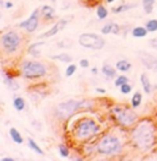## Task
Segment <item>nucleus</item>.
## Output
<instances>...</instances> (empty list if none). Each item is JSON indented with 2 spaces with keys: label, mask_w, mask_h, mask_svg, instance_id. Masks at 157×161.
<instances>
[{
  "label": "nucleus",
  "mask_w": 157,
  "mask_h": 161,
  "mask_svg": "<svg viewBox=\"0 0 157 161\" xmlns=\"http://www.w3.org/2000/svg\"><path fill=\"white\" fill-rule=\"evenodd\" d=\"M119 89H120V92L123 95H128L131 92V85L129 82H125V84H123L122 86H119Z\"/></svg>",
  "instance_id": "obj_30"
},
{
  "label": "nucleus",
  "mask_w": 157,
  "mask_h": 161,
  "mask_svg": "<svg viewBox=\"0 0 157 161\" xmlns=\"http://www.w3.org/2000/svg\"><path fill=\"white\" fill-rule=\"evenodd\" d=\"M101 32L103 35H108V33H112V35H119L120 32V27L118 24H114V22H109V24H106L105 26L102 27Z\"/></svg>",
  "instance_id": "obj_12"
},
{
  "label": "nucleus",
  "mask_w": 157,
  "mask_h": 161,
  "mask_svg": "<svg viewBox=\"0 0 157 161\" xmlns=\"http://www.w3.org/2000/svg\"><path fill=\"white\" fill-rule=\"evenodd\" d=\"M21 73H22V76L26 79H37L47 74V68L39 62L26 60L21 65Z\"/></svg>",
  "instance_id": "obj_4"
},
{
  "label": "nucleus",
  "mask_w": 157,
  "mask_h": 161,
  "mask_svg": "<svg viewBox=\"0 0 157 161\" xmlns=\"http://www.w3.org/2000/svg\"><path fill=\"white\" fill-rule=\"evenodd\" d=\"M59 153H60V155L63 156V158H68L69 156V148L68 147H65L64 144H60L59 145Z\"/></svg>",
  "instance_id": "obj_32"
},
{
  "label": "nucleus",
  "mask_w": 157,
  "mask_h": 161,
  "mask_svg": "<svg viewBox=\"0 0 157 161\" xmlns=\"http://www.w3.org/2000/svg\"><path fill=\"white\" fill-rule=\"evenodd\" d=\"M10 136H11L14 143H16V144H20V145H21V144L24 143L22 135L20 134V132H19L16 128H10Z\"/></svg>",
  "instance_id": "obj_19"
},
{
  "label": "nucleus",
  "mask_w": 157,
  "mask_h": 161,
  "mask_svg": "<svg viewBox=\"0 0 157 161\" xmlns=\"http://www.w3.org/2000/svg\"><path fill=\"white\" fill-rule=\"evenodd\" d=\"M102 74L105 75L107 79H114L117 76V73H116V69L109 65V64H105L102 67Z\"/></svg>",
  "instance_id": "obj_14"
},
{
  "label": "nucleus",
  "mask_w": 157,
  "mask_h": 161,
  "mask_svg": "<svg viewBox=\"0 0 157 161\" xmlns=\"http://www.w3.org/2000/svg\"><path fill=\"white\" fill-rule=\"evenodd\" d=\"M43 44V42H39V43H33L30 48H28V51H30V53H32V55H35V57H38L39 55V51H37L36 48L39 47V46H42Z\"/></svg>",
  "instance_id": "obj_29"
},
{
  "label": "nucleus",
  "mask_w": 157,
  "mask_h": 161,
  "mask_svg": "<svg viewBox=\"0 0 157 161\" xmlns=\"http://www.w3.org/2000/svg\"><path fill=\"white\" fill-rule=\"evenodd\" d=\"M78 43L84 48L100 51L105 47L106 41L102 36H100L97 33H82L78 37Z\"/></svg>",
  "instance_id": "obj_6"
},
{
  "label": "nucleus",
  "mask_w": 157,
  "mask_h": 161,
  "mask_svg": "<svg viewBox=\"0 0 157 161\" xmlns=\"http://www.w3.org/2000/svg\"><path fill=\"white\" fill-rule=\"evenodd\" d=\"M133 8H135V4H131V5H120L118 8L113 9V13H123V11H127V10H130Z\"/></svg>",
  "instance_id": "obj_27"
},
{
  "label": "nucleus",
  "mask_w": 157,
  "mask_h": 161,
  "mask_svg": "<svg viewBox=\"0 0 157 161\" xmlns=\"http://www.w3.org/2000/svg\"><path fill=\"white\" fill-rule=\"evenodd\" d=\"M14 108L16 109V111H19V112H21V111H24L25 109V106H26V102H25V100L22 98V97H15L14 98Z\"/></svg>",
  "instance_id": "obj_20"
},
{
  "label": "nucleus",
  "mask_w": 157,
  "mask_h": 161,
  "mask_svg": "<svg viewBox=\"0 0 157 161\" xmlns=\"http://www.w3.org/2000/svg\"><path fill=\"white\" fill-rule=\"evenodd\" d=\"M76 69H78V67L75 65V64H69V67L66 68L65 70V76H71V75H74L75 74V71H76Z\"/></svg>",
  "instance_id": "obj_31"
},
{
  "label": "nucleus",
  "mask_w": 157,
  "mask_h": 161,
  "mask_svg": "<svg viewBox=\"0 0 157 161\" xmlns=\"http://www.w3.org/2000/svg\"><path fill=\"white\" fill-rule=\"evenodd\" d=\"M3 76H4V81H5L6 86H8L10 90H17V89L20 87V86H19V84H17V82L11 78V75H9V74L4 73V74H3Z\"/></svg>",
  "instance_id": "obj_16"
},
{
  "label": "nucleus",
  "mask_w": 157,
  "mask_h": 161,
  "mask_svg": "<svg viewBox=\"0 0 157 161\" xmlns=\"http://www.w3.org/2000/svg\"><path fill=\"white\" fill-rule=\"evenodd\" d=\"M53 59L59 60V62H63V63H71V62H73V57L68 53L57 54V55H54V57H53Z\"/></svg>",
  "instance_id": "obj_22"
},
{
  "label": "nucleus",
  "mask_w": 157,
  "mask_h": 161,
  "mask_svg": "<svg viewBox=\"0 0 157 161\" xmlns=\"http://www.w3.org/2000/svg\"><path fill=\"white\" fill-rule=\"evenodd\" d=\"M112 114L116 118V121L123 127H131L138 121V114L134 111H131L129 108L122 107V106H117L113 108Z\"/></svg>",
  "instance_id": "obj_5"
},
{
  "label": "nucleus",
  "mask_w": 157,
  "mask_h": 161,
  "mask_svg": "<svg viewBox=\"0 0 157 161\" xmlns=\"http://www.w3.org/2000/svg\"><path fill=\"white\" fill-rule=\"evenodd\" d=\"M6 9H11L13 8V3L11 1H8V3H5V5H4Z\"/></svg>",
  "instance_id": "obj_35"
},
{
  "label": "nucleus",
  "mask_w": 157,
  "mask_h": 161,
  "mask_svg": "<svg viewBox=\"0 0 157 161\" xmlns=\"http://www.w3.org/2000/svg\"><path fill=\"white\" fill-rule=\"evenodd\" d=\"M125 82H129V79L125 75H119L118 78H116V80H114V85L118 87V86H122Z\"/></svg>",
  "instance_id": "obj_28"
},
{
  "label": "nucleus",
  "mask_w": 157,
  "mask_h": 161,
  "mask_svg": "<svg viewBox=\"0 0 157 161\" xmlns=\"http://www.w3.org/2000/svg\"><path fill=\"white\" fill-rule=\"evenodd\" d=\"M39 15H41V10L39 9H36L33 13L31 14V16L26 19L25 21H21L17 26L20 28H25L27 32L32 33L35 32L39 26Z\"/></svg>",
  "instance_id": "obj_9"
},
{
  "label": "nucleus",
  "mask_w": 157,
  "mask_h": 161,
  "mask_svg": "<svg viewBox=\"0 0 157 161\" xmlns=\"http://www.w3.org/2000/svg\"><path fill=\"white\" fill-rule=\"evenodd\" d=\"M92 74H97V68H92Z\"/></svg>",
  "instance_id": "obj_38"
},
{
  "label": "nucleus",
  "mask_w": 157,
  "mask_h": 161,
  "mask_svg": "<svg viewBox=\"0 0 157 161\" xmlns=\"http://www.w3.org/2000/svg\"><path fill=\"white\" fill-rule=\"evenodd\" d=\"M81 106H82L81 102L75 101V100H69V101H65V102H62V103L57 107V112H58L59 117H62V118H68V117H70L71 114H74Z\"/></svg>",
  "instance_id": "obj_8"
},
{
  "label": "nucleus",
  "mask_w": 157,
  "mask_h": 161,
  "mask_svg": "<svg viewBox=\"0 0 157 161\" xmlns=\"http://www.w3.org/2000/svg\"><path fill=\"white\" fill-rule=\"evenodd\" d=\"M78 65L81 68H89L90 62H89V59H81V60L78 62Z\"/></svg>",
  "instance_id": "obj_33"
},
{
  "label": "nucleus",
  "mask_w": 157,
  "mask_h": 161,
  "mask_svg": "<svg viewBox=\"0 0 157 161\" xmlns=\"http://www.w3.org/2000/svg\"><path fill=\"white\" fill-rule=\"evenodd\" d=\"M106 1H107V3H114L116 0H106Z\"/></svg>",
  "instance_id": "obj_39"
},
{
  "label": "nucleus",
  "mask_w": 157,
  "mask_h": 161,
  "mask_svg": "<svg viewBox=\"0 0 157 161\" xmlns=\"http://www.w3.org/2000/svg\"><path fill=\"white\" fill-rule=\"evenodd\" d=\"M41 15L46 19V20H53L55 17V13H54V9L49 5H44L41 8Z\"/></svg>",
  "instance_id": "obj_13"
},
{
  "label": "nucleus",
  "mask_w": 157,
  "mask_h": 161,
  "mask_svg": "<svg viewBox=\"0 0 157 161\" xmlns=\"http://www.w3.org/2000/svg\"><path fill=\"white\" fill-rule=\"evenodd\" d=\"M141 102H143V95H141V92L136 91L131 97V106L134 108H138L141 105Z\"/></svg>",
  "instance_id": "obj_21"
},
{
  "label": "nucleus",
  "mask_w": 157,
  "mask_h": 161,
  "mask_svg": "<svg viewBox=\"0 0 157 161\" xmlns=\"http://www.w3.org/2000/svg\"><path fill=\"white\" fill-rule=\"evenodd\" d=\"M14 159L11 158V156H6V158H3L1 159V161H13Z\"/></svg>",
  "instance_id": "obj_37"
},
{
  "label": "nucleus",
  "mask_w": 157,
  "mask_h": 161,
  "mask_svg": "<svg viewBox=\"0 0 157 161\" xmlns=\"http://www.w3.org/2000/svg\"><path fill=\"white\" fill-rule=\"evenodd\" d=\"M149 43H150V46H151L152 48L157 49V37H155V38H151V40L149 41Z\"/></svg>",
  "instance_id": "obj_34"
},
{
  "label": "nucleus",
  "mask_w": 157,
  "mask_h": 161,
  "mask_svg": "<svg viewBox=\"0 0 157 161\" xmlns=\"http://www.w3.org/2000/svg\"><path fill=\"white\" fill-rule=\"evenodd\" d=\"M100 132V125L91 118H82L76 123L74 135L78 140H86Z\"/></svg>",
  "instance_id": "obj_2"
},
{
  "label": "nucleus",
  "mask_w": 157,
  "mask_h": 161,
  "mask_svg": "<svg viewBox=\"0 0 157 161\" xmlns=\"http://www.w3.org/2000/svg\"><path fill=\"white\" fill-rule=\"evenodd\" d=\"M97 153L101 155H117L122 151V142L118 136H114L112 134L105 135L97 144Z\"/></svg>",
  "instance_id": "obj_3"
},
{
  "label": "nucleus",
  "mask_w": 157,
  "mask_h": 161,
  "mask_svg": "<svg viewBox=\"0 0 157 161\" xmlns=\"http://www.w3.org/2000/svg\"><path fill=\"white\" fill-rule=\"evenodd\" d=\"M96 91H97V92H100V94H106V90L105 89H101V87H97V89H96Z\"/></svg>",
  "instance_id": "obj_36"
},
{
  "label": "nucleus",
  "mask_w": 157,
  "mask_h": 161,
  "mask_svg": "<svg viewBox=\"0 0 157 161\" xmlns=\"http://www.w3.org/2000/svg\"><path fill=\"white\" fill-rule=\"evenodd\" d=\"M147 32H149V31L146 30V27L138 26L133 28L131 35H133V37H135V38H143V37H145V36L147 35Z\"/></svg>",
  "instance_id": "obj_17"
},
{
  "label": "nucleus",
  "mask_w": 157,
  "mask_h": 161,
  "mask_svg": "<svg viewBox=\"0 0 157 161\" xmlns=\"http://www.w3.org/2000/svg\"><path fill=\"white\" fill-rule=\"evenodd\" d=\"M156 0H143V6L146 14H151L154 10V3Z\"/></svg>",
  "instance_id": "obj_24"
},
{
  "label": "nucleus",
  "mask_w": 157,
  "mask_h": 161,
  "mask_svg": "<svg viewBox=\"0 0 157 161\" xmlns=\"http://www.w3.org/2000/svg\"><path fill=\"white\" fill-rule=\"evenodd\" d=\"M97 17L100 19V20H105L106 17L108 16V10L106 9L105 5H100L98 8H97Z\"/></svg>",
  "instance_id": "obj_25"
},
{
  "label": "nucleus",
  "mask_w": 157,
  "mask_h": 161,
  "mask_svg": "<svg viewBox=\"0 0 157 161\" xmlns=\"http://www.w3.org/2000/svg\"><path fill=\"white\" fill-rule=\"evenodd\" d=\"M140 81H141V85H143V89H144L145 92H146V94H151V89H152V86H151L150 79H149V76H147L146 73H143V74H141Z\"/></svg>",
  "instance_id": "obj_15"
},
{
  "label": "nucleus",
  "mask_w": 157,
  "mask_h": 161,
  "mask_svg": "<svg viewBox=\"0 0 157 161\" xmlns=\"http://www.w3.org/2000/svg\"><path fill=\"white\" fill-rule=\"evenodd\" d=\"M145 27L149 32H156L157 31V20H149L146 24H145Z\"/></svg>",
  "instance_id": "obj_26"
},
{
  "label": "nucleus",
  "mask_w": 157,
  "mask_h": 161,
  "mask_svg": "<svg viewBox=\"0 0 157 161\" xmlns=\"http://www.w3.org/2000/svg\"><path fill=\"white\" fill-rule=\"evenodd\" d=\"M131 140L140 150H150L156 143V128L154 123L149 121L139 123L131 133Z\"/></svg>",
  "instance_id": "obj_1"
},
{
  "label": "nucleus",
  "mask_w": 157,
  "mask_h": 161,
  "mask_svg": "<svg viewBox=\"0 0 157 161\" xmlns=\"http://www.w3.org/2000/svg\"><path fill=\"white\" fill-rule=\"evenodd\" d=\"M0 44L1 48L5 53L10 54L14 53L19 49V47L21 46V37L19 36L17 32L15 31H9L6 33H4L0 38Z\"/></svg>",
  "instance_id": "obj_7"
},
{
  "label": "nucleus",
  "mask_w": 157,
  "mask_h": 161,
  "mask_svg": "<svg viewBox=\"0 0 157 161\" xmlns=\"http://www.w3.org/2000/svg\"><path fill=\"white\" fill-rule=\"evenodd\" d=\"M28 148L30 149H32L36 154H39V155H43L44 153H43V150L39 148V145L32 139V138H28Z\"/></svg>",
  "instance_id": "obj_23"
},
{
  "label": "nucleus",
  "mask_w": 157,
  "mask_h": 161,
  "mask_svg": "<svg viewBox=\"0 0 157 161\" xmlns=\"http://www.w3.org/2000/svg\"><path fill=\"white\" fill-rule=\"evenodd\" d=\"M116 68H117V70L122 71V73H127V71H129L131 69V64H130V62L122 59V60H118L117 62Z\"/></svg>",
  "instance_id": "obj_18"
},
{
  "label": "nucleus",
  "mask_w": 157,
  "mask_h": 161,
  "mask_svg": "<svg viewBox=\"0 0 157 161\" xmlns=\"http://www.w3.org/2000/svg\"><path fill=\"white\" fill-rule=\"evenodd\" d=\"M66 24H68V20H59L51 30H48L47 32H44L43 35H41V38H48V37H52L54 35H57L59 31H62L65 27Z\"/></svg>",
  "instance_id": "obj_11"
},
{
  "label": "nucleus",
  "mask_w": 157,
  "mask_h": 161,
  "mask_svg": "<svg viewBox=\"0 0 157 161\" xmlns=\"http://www.w3.org/2000/svg\"><path fill=\"white\" fill-rule=\"evenodd\" d=\"M139 59L141 64L149 70H154V71L157 70V58L155 55L149 54L145 51H139Z\"/></svg>",
  "instance_id": "obj_10"
}]
</instances>
